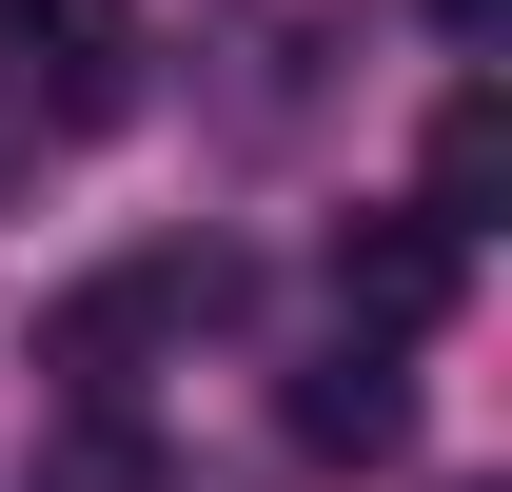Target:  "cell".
Returning <instances> with one entry per match:
<instances>
[{"instance_id":"cell-1","label":"cell","mask_w":512,"mask_h":492,"mask_svg":"<svg viewBox=\"0 0 512 492\" xmlns=\"http://www.w3.org/2000/svg\"><path fill=\"white\" fill-rule=\"evenodd\" d=\"M197 315H237V256H119V276H79L40 315V374H60L79 414H138V355L197 335Z\"/></svg>"},{"instance_id":"cell-2","label":"cell","mask_w":512,"mask_h":492,"mask_svg":"<svg viewBox=\"0 0 512 492\" xmlns=\"http://www.w3.org/2000/svg\"><path fill=\"white\" fill-rule=\"evenodd\" d=\"M0 99H20V138H99L138 99V20L119 0H0Z\"/></svg>"},{"instance_id":"cell-3","label":"cell","mask_w":512,"mask_h":492,"mask_svg":"<svg viewBox=\"0 0 512 492\" xmlns=\"http://www.w3.org/2000/svg\"><path fill=\"white\" fill-rule=\"evenodd\" d=\"M453 276H473V237H453V217H414V197L335 237V315H355L375 355H414V335H434V315H453Z\"/></svg>"},{"instance_id":"cell-4","label":"cell","mask_w":512,"mask_h":492,"mask_svg":"<svg viewBox=\"0 0 512 492\" xmlns=\"http://www.w3.org/2000/svg\"><path fill=\"white\" fill-rule=\"evenodd\" d=\"M394 433H414V374H394L375 335H335V355L296 374V453H316V473H375Z\"/></svg>"},{"instance_id":"cell-5","label":"cell","mask_w":512,"mask_h":492,"mask_svg":"<svg viewBox=\"0 0 512 492\" xmlns=\"http://www.w3.org/2000/svg\"><path fill=\"white\" fill-rule=\"evenodd\" d=\"M296 40H335V0H237V20H217V60H256L237 119H296V99H316V60H296Z\"/></svg>"},{"instance_id":"cell-6","label":"cell","mask_w":512,"mask_h":492,"mask_svg":"<svg viewBox=\"0 0 512 492\" xmlns=\"http://www.w3.org/2000/svg\"><path fill=\"white\" fill-rule=\"evenodd\" d=\"M20 492H158V433H138V414H79V394H60V433H40V473H20Z\"/></svg>"},{"instance_id":"cell-7","label":"cell","mask_w":512,"mask_h":492,"mask_svg":"<svg viewBox=\"0 0 512 492\" xmlns=\"http://www.w3.org/2000/svg\"><path fill=\"white\" fill-rule=\"evenodd\" d=\"M434 20H453V40H493V0H434Z\"/></svg>"}]
</instances>
